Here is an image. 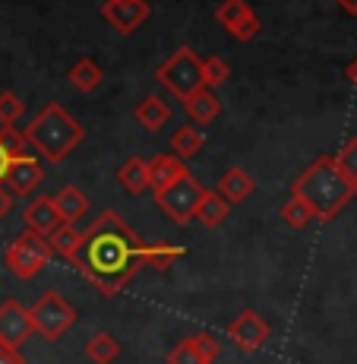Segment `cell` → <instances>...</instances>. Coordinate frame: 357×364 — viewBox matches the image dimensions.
<instances>
[{
	"label": "cell",
	"instance_id": "16",
	"mask_svg": "<svg viewBox=\"0 0 357 364\" xmlns=\"http://www.w3.org/2000/svg\"><path fill=\"white\" fill-rule=\"evenodd\" d=\"M253 178H250L243 168H228L225 174L219 178V187H215V193H219L225 203H231V206H237V203H243L253 193Z\"/></svg>",
	"mask_w": 357,
	"mask_h": 364
},
{
	"label": "cell",
	"instance_id": "28",
	"mask_svg": "<svg viewBox=\"0 0 357 364\" xmlns=\"http://www.w3.org/2000/svg\"><path fill=\"white\" fill-rule=\"evenodd\" d=\"M23 111H26V105L16 92H0V127H16Z\"/></svg>",
	"mask_w": 357,
	"mask_h": 364
},
{
	"label": "cell",
	"instance_id": "9",
	"mask_svg": "<svg viewBox=\"0 0 357 364\" xmlns=\"http://www.w3.org/2000/svg\"><path fill=\"white\" fill-rule=\"evenodd\" d=\"M228 336L241 352H260L265 342H269L272 330H269V320H265L263 314H256L247 307V311H241L228 323Z\"/></svg>",
	"mask_w": 357,
	"mask_h": 364
},
{
	"label": "cell",
	"instance_id": "30",
	"mask_svg": "<svg viewBox=\"0 0 357 364\" xmlns=\"http://www.w3.org/2000/svg\"><path fill=\"white\" fill-rule=\"evenodd\" d=\"M193 342H196V348H199V355L206 358L209 364H215V358H219V352H221V346H219V339H215L212 333H193Z\"/></svg>",
	"mask_w": 357,
	"mask_h": 364
},
{
	"label": "cell",
	"instance_id": "5",
	"mask_svg": "<svg viewBox=\"0 0 357 364\" xmlns=\"http://www.w3.org/2000/svg\"><path fill=\"white\" fill-rule=\"evenodd\" d=\"M51 244H48V237L41 235H32V232H23L19 237H13V244L4 250V263L6 269L13 272L16 279H35L41 269L48 266L51 260Z\"/></svg>",
	"mask_w": 357,
	"mask_h": 364
},
{
	"label": "cell",
	"instance_id": "31",
	"mask_svg": "<svg viewBox=\"0 0 357 364\" xmlns=\"http://www.w3.org/2000/svg\"><path fill=\"white\" fill-rule=\"evenodd\" d=\"M0 364H26L19 348H10V346H0Z\"/></svg>",
	"mask_w": 357,
	"mask_h": 364
},
{
	"label": "cell",
	"instance_id": "13",
	"mask_svg": "<svg viewBox=\"0 0 357 364\" xmlns=\"http://www.w3.org/2000/svg\"><path fill=\"white\" fill-rule=\"evenodd\" d=\"M23 222H26V232L41 235V237H48L57 225H64V222H60V215H57V209H54L51 197H35L29 206H26Z\"/></svg>",
	"mask_w": 357,
	"mask_h": 364
},
{
	"label": "cell",
	"instance_id": "24",
	"mask_svg": "<svg viewBox=\"0 0 357 364\" xmlns=\"http://www.w3.org/2000/svg\"><path fill=\"white\" fill-rule=\"evenodd\" d=\"M79 232H76V225H57L51 235H48V244H51V254H60L67 257V260H73L76 247H79Z\"/></svg>",
	"mask_w": 357,
	"mask_h": 364
},
{
	"label": "cell",
	"instance_id": "19",
	"mask_svg": "<svg viewBox=\"0 0 357 364\" xmlns=\"http://www.w3.org/2000/svg\"><path fill=\"white\" fill-rule=\"evenodd\" d=\"M136 121L143 124L145 130L155 133L171 121V108H167V102L162 99V95H145V99L136 105Z\"/></svg>",
	"mask_w": 357,
	"mask_h": 364
},
{
	"label": "cell",
	"instance_id": "15",
	"mask_svg": "<svg viewBox=\"0 0 357 364\" xmlns=\"http://www.w3.org/2000/svg\"><path fill=\"white\" fill-rule=\"evenodd\" d=\"M54 209H57V215H60V222H64V225H76L79 219H86L89 197L79 191V187L67 184V187H60L57 197H54Z\"/></svg>",
	"mask_w": 357,
	"mask_h": 364
},
{
	"label": "cell",
	"instance_id": "3",
	"mask_svg": "<svg viewBox=\"0 0 357 364\" xmlns=\"http://www.w3.org/2000/svg\"><path fill=\"white\" fill-rule=\"evenodd\" d=\"M82 139H86L82 124L57 102L45 105V108L32 117L29 130H26V143H32L48 162H64Z\"/></svg>",
	"mask_w": 357,
	"mask_h": 364
},
{
	"label": "cell",
	"instance_id": "27",
	"mask_svg": "<svg viewBox=\"0 0 357 364\" xmlns=\"http://www.w3.org/2000/svg\"><path fill=\"white\" fill-rule=\"evenodd\" d=\"M167 364H209V361L199 355V348H196L193 336H184V339H180L177 346L167 352Z\"/></svg>",
	"mask_w": 357,
	"mask_h": 364
},
{
	"label": "cell",
	"instance_id": "18",
	"mask_svg": "<svg viewBox=\"0 0 357 364\" xmlns=\"http://www.w3.org/2000/svg\"><path fill=\"white\" fill-rule=\"evenodd\" d=\"M117 184H121L127 193L149 191V162L139 156H130L127 162L117 168Z\"/></svg>",
	"mask_w": 357,
	"mask_h": 364
},
{
	"label": "cell",
	"instance_id": "7",
	"mask_svg": "<svg viewBox=\"0 0 357 364\" xmlns=\"http://www.w3.org/2000/svg\"><path fill=\"white\" fill-rule=\"evenodd\" d=\"M202 197H206V187H202L193 174L174 181L171 187H165L162 193H155L158 206H162L177 225H187V222L193 219V213H196V206H199Z\"/></svg>",
	"mask_w": 357,
	"mask_h": 364
},
{
	"label": "cell",
	"instance_id": "26",
	"mask_svg": "<svg viewBox=\"0 0 357 364\" xmlns=\"http://www.w3.org/2000/svg\"><path fill=\"white\" fill-rule=\"evenodd\" d=\"M228 76H231V67L225 64V58L212 54V58L202 60V82H206V89H219V86H225Z\"/></svg>",
	"mask_w": 357,
	"mask_h": 364
},
{
	"label": "cell",
	"instance_id": "36",
	"mask_svg": "<svg viewBox=\"0 0 357 364\" xmlns=\"http://www.w3.org/2000/svg\"><path fill=\"white\" fill-rule=\"evenodd\" d=\"M108 4H130V0H108Z\"/></svg>",
	"mask_w": 357,
	"mask_h": 364
},
{
	"label": "cell",
	"instance_id": "34",
	"mask_svg": "<svg viewBox=\"0 0 357 364\" xmlns=\"http://www.w3.org/2000/svg\"><path fill=\"white\" fill-rule=\"evenodd\" d=\"M335 4H339L345 13H351V16H357V0H335Z\"/></svg>",
	"mask_w": 357,
	"mask_h": 364
},
{
	"label": "cell",
	"instance_id": "4",
	"mask_svg": "<svg viewBox=\"0 0 357 364\" xmlns=\"http://www.w3.org/2000/svg\"><path fill=\"white\" fill-rule=\"evenodd\" d=\"M158 82L180 102L190 99L196 89H202V60L193 54V48H177L171 58L158 67Z\"/></svg>",
	"mask_w": 357,
	"mask_h": 364
},
{
	"label": "cell",
	"instance_id": "22",
	"mask_svg": "<svg viewBox=\"0 0 357 364\" xmlns=\"http://www.w3.org/2000/svg\"><path fill=\"white\" fill-rule=\"evenodd\" d=\"M121 342H117V336L111 333H95L92 339L86 342V358L95 361V364H114L117 358H121Z\"/></svg>",
	"mask_w": 357,
	"mask_h": 364
},
{
	"label": "cell",
	"instance_id": "21",
	"mask_svg": "<svg viewBox=\"0 0 357 364\" xmlns=\"http://www.w3.org/2000/svg\"><path fill=\"white\" fill-rule=\"evenodd\" d=\"M104 80V70L95 64L92 58H79L70 67V86L79 89V92H95Z\"/></svg>",
	"mask_w": 357,
	"mask_h": 364
},
{
	"label": "cell",
	"instance_id": "1",
	"mask_svg": "<svg viewBox=\"0 0 357 364\" xmlns=\"http://www.w3.org/2000/svg\"><path fill=\"white\" fill-rule=\"evenodd\" d=\"M180 260V247L174 244H145L114 209H104L79 237L73 263L82 279L95 285L104 298H114L139 269L167 272L171 263Z\"/></svg>",
	"mask_w": 357,
	"mask_h": 364
},
{
	"label": "cell",
	"instance_id": "33",
	"mask_svg": "<svg viewBox=\"0 0 357 364\" xmlns=\"http://www.w3.org/2000/svg\"><path fill=\"white\" fill-rule=\"evenodd\" d=\"M10 162H13V156L4 146V139H0V184H4V174H6V168H10Z\"/></svg>",
	"mask_w": 357,
	"mask_h": 364
},
{
	"label": "cell",
	"instance_id": "20",
	"mask_svg": "<svg viewBox=\"0 0 357 364\" xmlns=\"http://www.w3.org/2000/svg\"><path fill=\"white\" fill-rule=\"evenodd\" d=\"M228 215H231V203H225L215 191H206V197H202L199 206H196L193 219L199 222L202 228H219Z\"/></svg>",
	"mask_w": 357,
	"mask_h": 364
},
{
	"label": "cell",
	"instance_id": "17",
	"mask_svg": "<svg viewBox=\"0 0 357 364\" xmlns=\"http://www.w3.org/2000/svg\"><path fill=\"white\" fill-rule=\"evenodd\" d=\"M184 108H187V114L193 117L199 127H206V124H212L215 117L221 114V102H219V95L212 92V89H196V92L190 95V99H184Z\"/></svg>",
	"mask_w": 357,
	"mask_h": 364
},
{
	"label": "cell",
	"instance_id": "8",
	"mask_svg": "<svg viewBox=\"0 0 357 364\" xmlns=\"http://www.w3.org/2000/svg\"><path fill=\"white\" fill-rule=\"evenodd\" d=\"M215 19L237 41H253L260 35V16L250 10L247 0H225V4H219Z\"/></svg>",
	"mask_w": 357,
	"mask_h": 364
},
{
	"label": "cell",
	"instance_id": "14",
	"mask_svg": "<svg viewBox=\"0 0 357 364\" xmlns=\"http://www.w3.org/2000/svg\"><path fill=\"white\" fill-rule=\"evenodd\" d=\"M187 165L180 162L177 156H171V152H165V156H155V159H149V191H155V193H162L165 187H171L174 181H180V178H187Z\"/></svg>",
	"mask_w": 357,
	"mask_h": 364
},
{
	"label": "cell",
	"instance_id": "23",
	"mask_svg": "<svg viewBox=\"0 0 357 364\" xmlns=\"http://www.w3.org/2000/svg\"><path fill=\"white\" fill-rule=\"evenodd\" d=\"M202 143H206V136H202L199 127H190V124H184V127H177L171 133V156H177L180 162L184 159H193L196 152L202 149Z\"/></svg>",
	"mask_w": 357,
	"mask_h": 364
},
{
	"label": "cell",
	"instance_id": "10",
	"mask_svg": "<svg viewBox=\"0 0 357 364\" xmlns=\"http://www.w3.org/2000/svg\"><path fill=\"white\" fill-rule=\"evenodd\" d=\"M41 181H45V165H41V159L29 156V152L13 159L4 174V187L13 197H29V193L38 191Z\"/></svg>",
	"mask_w": 357,
	"mask_h": 364
},
{
	"label": "cell",
	"instance_id": "2",
	"mask_svg": "<svg viewBox=\"0 0 357 364\" xmlns=\"http://www.w3.org/2000/svg\"><path fill=\"white\" fill-rule=\"evenodd\" d=\"M291 193L304 200L307 206L313 209L317 219L329 222L348 206V200H351L357 191L351 187V181L339 171V165H335L332 156H319L307 165V171L300 174L297 181H294Z\"/></svg>",
	"mask_w": 357,
	"mask_h": 364
},
{
	"label": "cell",
	"instance_id": "12",
	"mask_svg": "<svg viewBox=\"0 0 357 364\" xmlns=\"http://www.w3.org/2000/svg\"><path fill=\"white\" fill-rule=\"evenodd\" d=\"M101 16L108 19L117 32L130 35L149 19V4H145V0H130V4H108V0H104Z\"/></svg>",
	"mask_w": 357,
	"mask_h": 364
},
{
	"label": "cell",
	"instance_id": "35",
	"mask_svg": "<svg viewBox=\"0 0 357 364\" xmlns=\"http://www.w3.org/2000/svg\"><path fill=\"white\" fill-rule=\"evenodd\" d=\"M348 80H351V86H357V58L351 60V67H348Z\"/></svg>",
	"mask_w": 357,
	"mask_h": 364
},
{
	"label": "cell",
	"instance_id": "6",
	"mask_svg": "<svg viewBox=\"0 0 357 364\" xmlns=\"http://www.w3.org/2000/svg\"><path fill=\"white\" fill-rule=\"evenodd\" d=\"M29 317H32V330L41 333L48 342L60 339V336L76 323L73 304H70L64 295H57V291H45V295L29 307Z\"/></svg>",
	"mask_w": 357,
	"mask_h": 364
},
{
	"label": "cell",
	"instance_id": "25",
	"mask_svg": "<svg viewBox=\"0 0 357 364\" xmlns=\"http://www.w3.org/2000/svg\"><path fill=\"white\" fill-rule=\"evenodd\" d=\"M282 219L288 222L291 228H307L313 219H317V215H313V209L307 206L304 200H300V197H294V193H291L288 203H285V206H282Z\"/></svg>",
	"mask_w": 357,
	"mask_h": 364
},
{
	"label": "cell",
	"instance_id": "29",
	"mask_svg": "<svg viewBox=\"0 0 357 364\" xmlns=\"http://www.w3.org/2000/svg\"><path fill=\"white\" fill-rule=\"evenodd\" d=\"M335 165H339V171L351 181V187L357 191V139H351V143L341 146V152L335 156Z\"/></svg>",
	"mask_w": 357,
	"mask_h": 364
},
{
	"label": "cell",
	"instance_id": "32",
	"mask_svg": "<svg viewBox=\"0 0 357 364\" xmlns=\"http://www.w3.org/2000/svg\"><path fill=\"white\" fill-rule=\"evenodd\" d=\"M10 213H13V193L6 191L4 184H0V222H4Z\"/></svg>",
	"mask_w": 357,
	"mask_h": 364
},
{
	"label": "cell",
	"instance_id": "11",
	"mask_svg": "<svg viewBox=\"0 0 357 364\" xmlns=\"http://www.w3.org/2000/svg\"><path fill=\"white\" fill-rule=\"evenodd\" d=\"M32 317H29V307H23L19 301H4L0 304V346H10L19 348L23 342H29L32 336Z\"/></svg>",
	"mask_w": 357,
	"mask_h": 364
}]
</instances>
